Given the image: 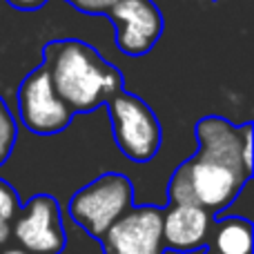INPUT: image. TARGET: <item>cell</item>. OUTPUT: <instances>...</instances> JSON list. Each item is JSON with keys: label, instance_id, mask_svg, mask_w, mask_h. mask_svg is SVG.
<instances>
[{"label": "cell", "instance_id": "cell-1", "mask_svg": "<svg viewBox=\"0 0 254 254\" xmlns=\"http://www.w3.org/2000/svg\"><path fill=\"white\" fill-rule=\"evenodd\" d=\"M194 138L198 149L170 176L167 198L219 214L237 201L254 174L243 161V127L223 116H203L194 125Z\"/></svg>", "mask_w": 254, "mask_h": 254}, {"label": "cell", "instance_id": "cell-2", "mask_svg": "<svg viewBox=\"0 0 254 254\" xmlns=\"http://www.w3.org/2000/svg\"><path fill=\"white\" fill-rule=\"evenodd\" d=\"M43 65L49 71L56 94L76 114L103 107L119 89H123V74L107 63L96 47L85 40L61 38L43 49Z\"/></svg>", "mask_w": 254, "mask_h": 254}, {"label": "cell", "instance_id": "cell-3", "mask_svg": "<svg viewBox=\"0 0 254 254\" xmlns=\"http://www.w3.org/2000/svg\"><path fill=\"white\" fill-rule=\"evenodd\" d=\"M134 205V183L121 172H105L76 190L67 203V214L92 239H101Z\"/></svg>", "mask_w": 254, "mask_h": 254}, {"label": "cell", "instance_id": "cell-4", "mask_svg": "<svg viewBox=\"0 0 254 254\" xmlns=\"http://www.w3.org/2000/svg\"><path fill=\"white\" fill-rule=\"evenodd\" d=\"M105 107L121 154L134 163L152 161L163 143V129L152 107L125 87L119 89Z\"/></svg>", "mask_w": 254, "mask_h": 254}, {"label": "cell", "instance_id": "cell-5", "mask_svg": "<svg viewBox=\"0 0 254 254\" xmlns=\"http://www.w3.org/2000/svg\"><path fill=\"white\" fill-rule=\"evenodd\" d=\"M16 107L22 127L36 136H56L74 121V112L56 94L45 65L31 69L18 85Z\"/></svg>", "mask_w": 254, "mask_h": 254}, {"label": "cell", "instance_id": "cell-6", "mask_svg": "<svg viewBox=\"0 0 254 254\" xmlns=\"http://www.w3.org/2000/svg\"><path fill=\"white\" fill-rule=\"evenodd\" d=\"M9 241L31 254H63L67 232L63 212L52 194H34L9 223Z\"/></svg>", "mask_w": 254, "mask_h": 254}, {"label": "cell", "instance_id": "cell-7", "mask_svg": "<svg viewBox=\"0 0 254 254\" xmlns=\"http://www.w3.org/2000/svg\"><path fill=\"white\" fill-rule=\"evenodd\" d=\"M103 254H165L163 207L131 205L98 239Z\"/></svg>", "mask_w": 254, "mask_h": 254}, {"label": "cell", "instance_id": "cell-8", "mask_svg": "<svg viewBox=\"0 0 254 254\" xmlns=\"http://www.w3.org/2000/svg\"><path fill=\"white\" fill-rule=\"evenodd\" d=\"M116 27V47L131 58L145 56L154 49L163 34V13L154 0H116L105 13Z\"/></svg>", "mask_w": 254, "mask_h": 254}, {"label": "cell", "instance_id": "cell-9", "mask_svg": "<svg viewBox=\"0 0 254 254\" xmlns=\"http://www.w3.org/2000/svg\"><path fill=\"white\" fill-rule=\"evenodd\" d=\"M212 214L190 203H170L163 207V241L165 250L196 252L207 246Z\"/></svg>", "mask_w": 254, "mask_h": 254}, {"label": "cell", "instance_id": "cell-10", "mask_svg": "<svg viewBox=\"0 0 254 254\" xmlns=\"http://www.w3.org/2000/svg\"><path fill=\"white\" fill-rule=\"evenodd\" d=\"M254 228L246 216H225L212 221L207 246L221 254H252Z\"/></svg>", "mask_w": 254, "mask_h": 254}, {"label": "cell", "instance_id": "cell-11", "mask_svg": "<svg viewBox=\"0 0 254 254\" xmlns=\"http://www.w3.org/2000/svg\"><path fill=\"white\" fill-rule=\"evenodd\" d=\"M18 140V123L16 116L11 114L9 105L4 103V98L0 96V167L9 161L13 147Z\"/></svg>", "mask_w": 254, "mask_h": 254}, {"label": "cell", "instance_id": "cell-12", "mask_svg": "<svg viewBox=\"0 0 254 254\" xmlns=\"http://www.w3.org/2000/svg\"><path fill=\"white\" fill-rule=\"evenodd\" d=\"M20 205H22L20 196H18V192L11 188V183L0 179V219L11 223V219L18 214Z\"/></svg>", "mask_w": 254, "mask_h": 254}, {"label": "cell", "instance_id": "cell-13", "mask_svg": "<svg viewBox=\"0 0 254 254\" xmlns=\"http://www.w3.org/2000/svg\"><path fill=\"white\" fill-rule=\"evenodd\" d=\"M65 2H69L78 11L89 13V16H105L116 4V0H65Z\"/></svg>", "mask_w": 254, "mask_h": 254}, {"label": "cell", "instance_id": "cell-14", "mask_svg": "<svg viewBox=\"0 0 254 254\" xmlns=\"http://www.w3.org/2000/svg\"><path fill=\"white\" fill-rule=\"evenodd\" d=\"M13 9H20V11H36V9L45 7L47 0H7Z\"/></svg>", "mask_w": 254, "mask_h": 254}, {"label": "cell", "instance_id": "cell-15", "mask_svg": "<svg viewBox=\"0 0 254 254\" xmlns=\"http://www.w3.org/2000/svg\"><path fill=\"white\" fill-rule=\"evenodd\" d=\"M9 243V221L0 219V248H4Z\"/></svg>", "mask_w": 254, "mask_h": 254}, {"label": "cell", "instance_id": "cell-16", "mask_svg": "<svg viewBox=\"0 0 254 254\" xmlns=\"http://www.w3.org/2000/svg\"><path fill=\"white\" fill-rule=\"evenodd\" d=\"M0 254H31V252L22 250L20 246H4V248H0Z\"/></svg>", "mask_w": 254, "mask_h": 254}, {"label": "cell", "instance_id": "cell-17", "mask_svg": "<svg viewBox=\"0 0 254 254\" xmlns=\"http://www.w3.org/2000/svg\"><path fill=\"white\" fill-rule=\"evenodd\" d=\"M203 254H221V252H216V250H214V248L205 246V252H203Z\"/></svg>", "mask_w": 254, "mask_h": 254}]
</instances>
